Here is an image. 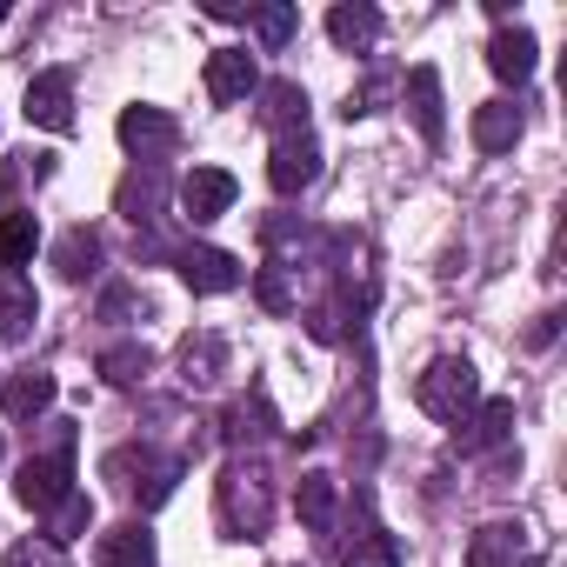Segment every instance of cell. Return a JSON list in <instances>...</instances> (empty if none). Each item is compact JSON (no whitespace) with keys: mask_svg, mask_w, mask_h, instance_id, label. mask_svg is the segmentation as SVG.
Here are the masks:
<instances>
[{"mask_svg":"<svg viewBox=\"0 0 567 567\" xmlns=\"http://www.w3.org/2000/svg\"><path fill=\"white\" fill-rule=\"evenodd\" d=\"M274 520V481L260 461H227L220 467V527L234 540H260Z\"/></svg>","mask_w":567,"mask_h":567,"instance_id":"cell-1","label":"cell"},{"mask_svg":"<svg viewBox=\"0 0 567 567\" xmlns=\"http://www.w3.org/2000/svg\"><path fill=\"white\" fill-rule=\"evenodd\" d=\"M107 481L134 501V507H161V501H174V487H181V461L174 454H161V447H114L107 454Z\"/></svg>","mask_w":567,"mask_h":567,"instance_id":"cell-2","label":"cell"},{"mask_svg":"<svg viewBox=\"0 0 567 567\" xmlns=\"http://www.w3.org/2000/svg\"><path fill=\"white\" fill-rule=\"evenodd\" d=\"M474 401H481V374H474V361H461V354L427 361V374L414 381V408L434 414V421H461Z\"/></svg>","mask_w":567,"mask_h":567,"instance_id":"cell-3","label":"cell"},{"mask_svg":"<svg viewBox=\"0 0 567 567\" xmlns=\"http://www.w3.org/2000/svg\"><path fill=\"white\" fill-rule=\"evenodd\" d=\"M68 494H74V447H54V454H28V461H21V474H14V501H21V507L48 514V507L68 501Z\"/></svg>","mask_w":567,"mask_h":567,"instance_id":"cell-4","label":"cell"},{"mask_svg":"<svg viewBox=\"0 0 567 567\" xmlns=\"http://www.w3.org/2000/svg\"><path fill=\"white\" fill-rule=\"evenodd\" d=\"M121 147L127 154H141L147 167H161V154H174L181 147V121L167 114V107H147V101H134V107H121Z\"/></svg>","mask_w":567,"mask_h":567,"instance_id":"cell-5","label":"cell"},{"mask_svg":"<svg viewBox=\"0 0 567 567\" xmlns=\"http://www.w3.org/2000/svg\"><path fill=\"white\" fill-rule=\"evenodd\" d=\"M267 181H274V194H308V187L321 181V147H315V134L274 141V154H267Z\"/></svg>","mask_w":567,"mask_h":567,"instance_id":"cell-6","label":"cell"},{"mask_svg":"<svg viewBox=\"0 0 567 567\" xmlns=\"http://www.w3.org/2000/svg\"><path fill=\"white\" fill-rule=\"evenodd\" d=\"M507 434H514V401H474L461 421H454V447L461 454H494V447H507Z\"/></svg>","mask_w":567,"mask_h":567,"instance_id":"cell-7","label":"cell"},{"mask_svg":"<svg viewBox=\"0 0 567 567\" xmlns=\"http://www.w3.org/2000/svg\"><path fill=\"white\" fill-rule=\"evenodd\" d=\"M34 127H48V134H74V74H34L28 81V107H21Z\"/></svg>","mask_w":567,"mask_h":567,"instance_id":"cell-8","label":"cell"},{"mask_svg":"<svg viewBox=\"0 0 567 567\" xmlns=\"http://www.w3.org/2000/svg\"><path fill=\"white\" fill-rule=\"evenodd\" d=\"M174 267H181V280L194 295H234L240 288V260L227 247H181Z\"/></svg>","mask_w":567,"mask_h":567,"instance_id":"cell-9","label":"cell"},{"mask_svg":"<svg viewBox=\"0 0 567 567\" xmlns=\"http://www.w3.org/2000/svg\"><path fill=\"white\" fill-rule=\"evenodd\" d=\"M234 194H240V181H234L227 167H194V174L181 181V207H187L194 227H200V220H220V214L234 207Z\"/></svg>","mask_w":567,"mask_h":567,"instance_id":"cell-10","label":"cell"},{"mask_svg":"<svg viewBox=\"0 0 567 567\" xmlns=\"http://www.w3.org/2000/svg\"><path fill=\"white\" fill-rule=\"evenodd\" d=\"M54 394H61V381L48 368H21V374L0 381V414H8V421H34V414L54 408Z\"/></svg>","mask_w":567,"mask_h":567,"instance_id":"cell-11","label":"cell"},{"mask_svg":"<svg viewBox=\"0 0 567 567\" xmlns=\"http://www.w3.org/2000/svg\"><path fill=\"white\" fill-rule=\"evenodd\" d=\"M260 121L274 127V141H288V134H308V94L301 81H260Z\"/></svg>","mask_w":567,"mask_h":567,"instance_id":"cell-12","label":"cell"},{"mask_svg":"<svg viewBox=\"0 0 567 567\" xmlns=\"http://www.w3.org/2000/svg\"><path fill=\"white\" fill-rule=\"evenodd\" d=\"M260 87V68H254V54L247 48H220V54H207V94L227 107V101H247Z\"/></svg>","mask_w":567,"mask_h":567,"instance_id":"cell-13","label":"cell"},{"mask_svg":"<svg viewBox=\"0 0 567 567\" xmlns=\"http://www.w3.org/2000/svg\"><path fill=\"white\" fill-rule=\"evenodd\" d=\"M94 554H101V567H161L154 534H147L141 520H114V527H101Z\"/></svg>","mask_w":567,"mask_h":567,"instance_id":"cell-14","label":"cell"},{"mask_svg":"<svg viewBox=\"0 0 567 567\" xmlns=\"http://www.w3.org/2000/svg\"><path fill=\"white\" fill-rule=\"evenodd\" d=\"M527 560V527L520 520H487L467 540V567H520Z\"/></svg>","mask_w":567,"mask_h":567,"instance_id":"cell-15","label":"cell"},{"mask_svg":"<svg viewBox=\"0 0 567 567\" xmlns=\"http://www.w3.org/2000/svg\"><path fill=\"white\" fill-rule=\"evenodd\" d=\"M534 34L527 28H501L494 41H487V68H494V81H507V87H520L527 74H534Z\"/></svg>","mask_w":567,"mask_h":567,"instance_id":"cell-16","label":"cell"},{"mask_svg":"<svg viewBox=\"0 0 567 567\" xmlns=\"http://www.w3.org/2000/svg\"><path fill=\"white\" fill-rule=\"evenodd\" d=\"M174 368H181L187 388H214V381L227 374V341H220V334H187L181 354H174Z\"/></svg>","mask_w":567,"mask_h":567,"instance_id":"cell-17","label":"cell"},{"mask_svg":"<svg viewBox=\"0 0 567 567\" xmlns=\"http://www.w3.org/2000/svg\"><path fill=\"white\" fill-rule=\"evenodd\" d=\"M41 315V295H34V280L21 274H0V341H21Z\"/></svg>","mask_w":567,"mask_h":567,"instance_id":"cell-18","label":"cell"},{"mask_svg":"<svg viewBox=\"0 0 567 567\" xmlns=\"http://www.w3.org/2000/svg\"><path fill=\"white\" fill-rule=\"evenodd\" d=\"M520 141V107L514 101H481L474 107V147L481 154H507Z\"/></svg>","mask_w":567,"mask_h":567,"instance_id":"cell-19","label":"cell"},{"mask_svg":"<svg viewBox=\"0 0 567 567\" xmlns=\"http://www.w3.org/2000/svg\"><path fill=\"white\" fill-rule=\"evenodd\" d=\"M114 200H121V214H127V220L141 227V220H154V214H161V200H167V174L141 161V167H134V174L121 181V194H114Z\"/></svg>","mask_w":567,"mask_h":567,"instance_id":"cell-20","label":"cell"},{"mask_svg":"<svg viewBox=\"0 0 567 567\" xmlns=\"http://www.w3.org/2000/svg\"><path fill=\"white\" fill-rule=\"evenodd\" d=\"M408 107H414V127H421L427 141L447 134V114H441V74H434V68H414V74H408Z\"/></svg>","mask_w":567,"mask_h":567,"instance_id":"cell-21","label":"cell"},{"mask_svg":"<svg viewBox=\"0 0 567 567\" xmlns=\"http://www.w3.org/2000/svg\"><path fill=\"white\" fill-rule=\"evenodd\" d=\"M94 368H101V381H107V388H141V381L154 374V354H147L141 341H114Z\"/></svg>","mask_w":567,"mask_h":567,"instance_id":"cell-22","label":"cell"},{"mask_svg":"<svg viewBox=\"0 0 567 567\" xmlns=\"http://www.w3.org/2000/svg\"><path fill=\"white\" fill-rule=\"evenodd\" d=\"M328 34H334V48H374L381 41V14L368 8V0H354V8L341 0V8L328 14Z\"/></svg>","mask_w":567,"mask_h":567,"instance_id":"cell-23","label":"cell"},{"mask_svg":"<svg viewBox=\"0 0 567 567\" xmlns=\"http://www.w3.org/2000/svg\"><path fill=\"white\" fill-rule=\"evenodd\" d=\"M41 247V227L34 214H0V274H21Z\"/></svg>","mask_w":567,"mask_h":567,"instance_id":"cell-24","label":"cell"},{"mask_svg":"<svg viewBox=\"0 0 567 567\" xmlns=\"http://www.w3.org/2000/svg\"><path fill=\"white\" fill-rule=\"evenodd\" d=\"M94 260H101V234H94V227H68V234L54 240V267H61V280H87Z\"/></svg>","mask_w":567,"mask_h":567,"instance_id":"cell-25","label":"cell"},{"mask_svg":"<svg viewBox=\"0 0 567 567\" xmlns=\"http://www.w3.org/2000/svg\"><path fill=\"white\" fill-rule=\"evenodd\" d=\"M267 434H274V408H267V394H247V401L227 408V441H234V447L267 441Z\"/></svg>","mask_w":567,"mask_h":567,"instance_id":"cell-26","label":"cell"},{"mask_svg":"<svg viewBox=\"0 0 567 567\" xmlns=\"http://www.w3.org/2000/svg\"><path fill=\"white\" fill-rule=\"evenodd\" d=\"M295 507H301V520H308L315 534H328V527H334V474H301Z\"/></svg>","mask_w":567,"mask_h":567,"instance_id":"cell-27","label":"cell"},{"mask_svg":"<svg viewBox=\"0 0 567 567\" xmlns=\"http://www.w3.org/2000/svg\"><path fill=\"white\" fill-rule=\"evenodd\" d=\"M87 527H94V501H87L81 487H74L68 501H54V507H48V540H54V547H68V540H74V534H87Z\"/></svg>","mask_w":567,"mask_h":567,"instance_id":"cell-28","label":"cell"},{"mask_svg":"<svg viewBox=\"0 0 567 567\" xmlns=\"http://www.w3.org/2000/svg\"><path fill=\"white\" fill-rule=\"evenodd\" d=\"M394 560H401V547H394V534H381V527L354 534V547L341 554V567H394Z\"/></svg>","mask_w":567,"mask_h":567,"instance_id":"cell-29","label":"cell"},{"mask_svg":"<svg viewBox=\"0 0 567 567\" xmlns=\"http://www.w3.org/2000/svg\"><path fill=\"white\" fill-rule=\"evenodd\" d=\"M295 28H301V14H295V8H260V14H254V34H260V48H267V54H274V48H288V41H295Z\"/></svg>","mask_w":567,"mask_h":567,"instance_id":"cell-30","label":"cell"},{"mask_svg":"<svg viewBox=\"0 0 567 567\" xmlns=\"http://www.w3.org/2000/svg\"><path fill=\"white\" fill-rule=\"evenodd\" d=\"M0 567H68V547H54L48 534H41V540H14Z\"/></svg>","mask_w":567,"mask_h":567,"instance_id":"cell-31","label":"cell"},{"mask_svg":"<svg viewBox=\"0 0 567 567\" xmlns=\"http://www.w3.org/2000/svg\"><path fill=\"white\" fill-rule=\"evenodd\" d=\"M101 315H107V321H121V315H134V288H107V301H101Z\"/></svg>","mask_w":567,"mask_h":567,"instance_id":"cell-32","label":"cell"},{"mask_svg":"<svg viewBox=\"0 0 567 567\" xmlns=\"http://www.w3.org/2000/svg\"><path fill=\"white\" fill-rule=\"evenodd\" d=\"M0 28H8V0H0Z\"/></svg>","mask_w":567,"mask_h":567,"instance_id":"cell-33","label":"cell"}]
</instances>
